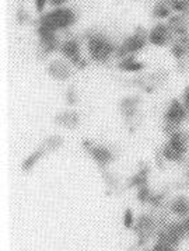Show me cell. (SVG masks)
Wrapping results in <instances>:
<instances>
[{"instance_id":"obj_1","label":"cell","mask_w":189,"mask_h":251,"mask_svg":"<svg viewBox=\"0 0 189 251\" xmlns=\"http://www.w3.org/2000/svg\"><path fill=\"white\" fill-rule=\"evenodd\" d=\"M165 138L167 139L160 148V157L174 164L187 163L189 159V129L184 126Z\"/></svg>"},{"instance_id":"obj_2","label":"cell","mask_w":189,"mask_h":251,"mask_svg":"<svg viewBox=\"0 0 189 251\" xmlns=\"http://www.w3.org/2000/svg\"><path fill=\"white\" fill-rule=\"evenodd\" d=\"M84 38H86L90 59L94 60L95 63L105 65L112 58H115L118 44H115L107 34L97 30H91L86 32Z\"/></svg>"},{"instance_id":"obj_3","label":"cell","mask_w":189,"mask_h":251,"mask_svg":"<svg viewBox=\"0 0 189 251\" xmlns=\"http://www.w3.org/2000/svg\"><path fill=\"white\" fill-rule=\"evenodd\" d=\"M189 122V110L184 105L179 97H174L168 101L161 117V131L165 136L172 135Z\"/></svg>"},{"instance_id":"obj_4","label":"cell","mask_w":189,"mask_h":251,"mask_svg":"<svg viewBox=\"0 0 189 251\" xmlns=\"http://www.w3.org/2000/svg\"><path fill=\"white\" fill-rule=\"evenodd\" d=\"M76 21H77L76 11L63 6V7H53L50 11L41 14L38 24L59 32L73 27Z\"/></svg>"},{"instance_id":"obj_5","label":"cell","mask_w":189,"mask_h":251,"mask_svg":"<svg viewBox=\"0 0 189 251\" xmlns=\"http://www.w3.org/2000/svg\"><path fill=\"white\" fill-rule=\"evenodd\" d=\"M147 34H149V30H146L144 27H136L132 34L125 37L122 42L118 44L117 52H115V59L119 60L129 55L138 56L139 53H142L146 50V47L150 45Z\"/></svg>"},{"instance_id":"obj_6","label":"cell","mask_w":189,"mask_h":251,"mask_svg":"<svg viewBox=\"0 0 189 251\" xmlns=\"http://www.w3.org/2000/svg\"><path fill=\"white\" fill-rule=\"evenodd\" d=\"M59 52L62 56L70 63L77 68V69H84L87 66V60L81 55V42L74 37H69L66 40H62Z\"/></svg>"},{"instance_id":"obj_7","label":"cell","mask_w":189,"mask_h":251,"mask_svg":"<svg viewBox=\"0 0 189 251\" xmlns=\"http://www.w3.org/2000/svg\"><path fill=\"white\" fill-rule=\"evenodd\" d=\"M37 34H38V38H40V50L42 55L48 56V55H52L53 52L60 50L62 40H60L58 31L50 30L45 25L38 24Z\"/></svg>"},{"instance_id":"obj_8","label":"cell","mask_w":189,"mask_h":251,"mask_svg":"<svg viewBox=\"0 0 189 251\" xmlns=\"http://www.w3.org/2000/svg\"><path fill=\"white\" fill-rule=\"evenodd\" d=\"M149 44L156 48H164L169 47L171 42L174 41V35L169 30L167 21H157L154 25H151L149 30Z\"/></svg>"},{"instance_id":"obj_9","label":"cell","mask_w":189,"mask_h":251,"mask_svg":"<svg viewBox=\"0 0 189 251\" xmlns=\"http://www.w3.org/2000/svg\"><path fill=\"white\" fill-rule=\"evenodd\" d=\"M83 148L90 154V157L95 161L101 169H105L107 166H110L112 161L115 160V153L111 151L108 146L104 145H95L93 142L84 141L83 142Z\"/></svg>"},{"instance_id":"obj_10","label":"cell","mask_w":189,"mask_h":251,"mask_svg":"<svg viewBox=\"0 0 189 251\" xmlns=\"http://www.w3.org/2000/svg\"><path fill=\"white\" fill-rule=\"evenodd\" d=\"M143 104V99L139 94H129L122 97L119 101V111L120 115L128 124H132L133 121L138 120L140 114V107Z\"/></svg>"},{"instance_id":"obj_11","label":"cell","mask_w":189,"mask_h":251,"mask_svg":"<svg viewBox=\"0 0 189 251\" xmlns=\"http://www.w3.org/2000/svg\"><path fill=\"white\" fill-rule=\"evenodd\" d=\"M73 68L74 66L70 63L69 60L55 59L50 60L49 63H48L47 72H48V75H49L50 77H53L55 80L66 81L73 76Z\"/></svg>"},{"instance_id":"obj_12","label":"cell","mask_w":189,"mask_h":251,"mask_svg":"<svg viewBox=\"0 0 189 251\" xmlns=\"http://www.w3.org/2000/svg\"><path fill=\"white\" fill-rule=\"evenodd\" d=\"M169 30L174 35V40H188L189 37V17L184 14L174 13L167 20Z\"/></svg>"},{"instance_id":"obj_13","label":"cell","mask_w":189,"mask_h":251,"mask_svg":"<svg viewBox=\"0 0 189 251\" xmlns=\"http://www.w3.org/2000/svg\"><path fill=\"white\" fill-rule=\"evenodd\" d=\"M117 68L123 73L138 75L146 69V63L143 60H140L136 55H129L126 58L117 60Z\"/></svg>"},{"instance_id":"obj_14","label":"cell","mask_w":189,"mask_h":251,"mask_svg":"<svg viewBox=\"0 0 189 251\" xmlns=\"http://www.w3.org/2000/svg\"><path fill=\"white\" fill-rule=\"evenodd\" d=\"M55 124L66 129H76L80 125V114L74 110L58 112L55 117Z\"/></svg>"},{"instance_id":"obj_15","label":"cell","mask_w":189,"mask_h":251,"mask_svg":"<svg viewBox=\"0 0 189 251\" xmlns=\"http://www.w3.org/2000/svg\"><path fill=\"white\" fill-rule=\"evenodd\" d=\"M169 212L179 219L189 216V198L187 195H178L169 202Z\"/></svg>"},{"instance_id":"obj_16","label":"cell","mask_w":189,"mask_h":251,"mask_svg":"<svg viewBox=\"0 0 189 251\" xmlns=\"http://www.w3.org/2000/svg\"><path fill=\"white\" fill-rule=\"evenodd\" d=\"M169 52L172 58L175 59L177 65L179 63H187L189 58L188 47H187V40H174L169 45Z\"/></svg>"},{"instance_id":"obj_17","label":"cell","mask_w":189,"mask_h":251,"mask_svg":"<svg viewBox=\"0 0 189 251\" xmlns=\"http://www.w3.org/2000/svg\"><path fill=\"white\" fill-rule=\"evenodd\" d=\"M174 14L167 0H156L151 9V16L157 21H167Z\"/></svg>"},{"instance_id":"obj_18","label":"cell","mask_w":189,"mask_h":251,"mask_svg":"<svg viewBox=\"0 0 189 251\" xmlns=\"http://www.w3.org/2000/svg\"><path fill=\"white\" fill-rule=\"evenodd\" d=\"M45 154H47L45 149H44L42 146H40L38 149H35V151H32V153H30V154L24 159V161L21 163V170L24 171V173L31 171L35 167V164H37Z\"/></svg>"},{"instance_id":"obj_19","label":"cell","mask_w":189,"mask_h":251,"mask_svg":"<svg viewBox=\"0 0 189 251\" xmlns=\"http://www.w3.org/2000/svg\"><path fill=\"white\" fill-rule=\"evenodd\" d=\"M149 174H150L149 167H142V169H139L135 176H132V178H130L129 181V187H136V188H140V187H143V185H147Z\"/></svg>"},{"instance_id":"obj_20","label":"cell","mask_w":189,"mask_h":251,"mask_svg":"<svg viewBox=\"0 0 189 251\" xmlns=\"http://www.w3.org/2000/svg\"><path fill=\"white\" fill-rule=\"evenodd\" d=\"M47 153H49V151H55L60 149L62 146H63V138L59 136V135H49L45 141L42 142V145H41Z\"/></svg>"},{"instance_id":"obj_21","label":"cell","mask_w":189,"mask_h":251,"mask_svg":"<svg viewBox=\"0 0 189 251\" xmlns=\"http://www.w3.org/2000/svg\"><path fill=\"white\" fill-rule=\"evenodd\" d=\"M167 1L174 13L189 17V0H167Z\"/></svg>"},{"instance_id":"obj_22","label":"cell","mask_w":189,"mask_h":251,"mask_svg":"<svg viewBox=\"0 0 189 251\" xmlns=\"http://www.w3.org/2000/svg\"><path fill=\"white\" fill-rule=\"evenodd\" d=\"M167 79H168V72L164 71V69L153 72L151 75L147 76V81H149L153 87H157L160 84H163L164 81H167Z\"/></svg>"},{"instance_id":"obj_23","label":"cell","mask_w":189,"mask_h":251,"mask_svg":"<svg viewBox=\"0 0 189 251\" xmlns=\"http://www.w3.org/2000/svg\"><path fill=\"white\" fill-rule=\"evenodd\" d=\"M151 195H153V191L150 190L149 185H143V187L138 188V200L142 203H149Z\"/></svg>"},{"instance_id":"obj_24","label":"cell","mask_w":189,"mask_h":251,"mask_svg":"<svg viewBox=\"0 0 189 251\" xmlns=\"http://www.w3.org/2000/svg\"><path fill=\"white\" fill-rule=\"evenodd\" d=\"M123 225L126 229H133L135 226V218H133V212L132 209H126L125 215H123Z\"/></svg>"},{"instance_id":"obj_25","label":"cell","mask_w":189,"mask_h":251,"mask_svg":"<svg viewBox=\"0 0 189 251\" xmlns=\"http://www.w3.org/2000/svg\"><path fill=\"white\" fill-rule=\"evenodd\" d=\"M66 101L69 105H74L77 102V91L74 90L73 87H70L68 93H66Z\"/></svg>"},{"instance_id":"obj_26","label":"cell","mask_w":189,"mask_h":251,"mask_svg":"<svg viewBox=\"0 0 189 251\" xmlns=\"http://www.w3.org/2000/svg\"><path fill=\"white\" fill-rule=\"evenodd\" d=\"M179 99L184 102V105L189 110V84L182 89V93H181V97H179Z\"/></svg>"},{"instance_id":"obj_27","label":"cell","mask_w":189,"mask_h":251,"mask_svg":"<svg viewBox=\"0 0 189 251\" xmlns=\"http://www.w3.org/2000/svg\"><path fill=\"white\" fill-rule=\"evenodd\" d=\"M49 3V0H34V4H35V10L38 13H44L47 4Z\"/></svg>"},{"instance_id":"obj_28","label":"cell","mask_w":189,"mask_h":251,"mask_svg":"<svg viewBox=\"0 0 189 251\" xmlns=\"http://www.w3.org/2000/svg\"><path fill=\"white\" fill-rule=\"evenodd\" d=\"M181 225H182V229H184V234H185V239H189V216L181 219Z\"/></svg>"},{"instance_id":"obj_29","label":"cell","mask_w":189,"mask_h":251,"mask_svg":"<svg viewBox=\"0 0 189 251\" xmlns=\"http://www.w3.org/2000/svg\"><path fill=\"white\" fill-rule=\"evenodd\" d=\"M17 20H19V23H20V24H24L25 21L28 20V14H27V13H24V10H23V9H20V10H19V13H17Z\"/></svg>"},{"instance_id":"obj_30","label":"cell","mask_w":189,"mask_h":251,"mask_svg":"<svg viewBox=\"0 0 189 251\" xmlns=\"http://www.w3.org/2000/svg\"><path fill=\"white\" fill-rule=\"evenodd\" d=\"M69 0H49V4L52 7H63Z\"/></svg>"},{"instance_id":"obj_31","label":"cell","mask_w":189,"mask_h":251,"mask_svg":"<svg viewBox=\"0 0 189 251\" xmlns=\"http://www.w3.org/2000/svg\"><path fill=\"white\" fill-rule=\"evenodd\" d=\"M187 47H188V53H189V37H188V40H187Z\"/></svg>"},{"instance_id":"obj_32","label":"cell","mask_w":189,"mask_h":251,"mask_svg":"<svg viewBox=\"0 0 189 251\" xmlns=\"http://www.w3.org/2000/svg\"><path fill=\"white\" fill-rule=\"evenodd\" d=\"M144 251H154V250H153V249H151V250H144Z\"/></svg>"},{"instance_id":"obj_33","label":"cell","mask_w":189,"mask_h":251,"mask_svg":"<svg viewBox=\"0 0 189 251\" xmlns=\"http://www.w3.org/2000/svg\"><path fill=\"white\" fill-rule=\"evenodd\" d=\"M168 251H175V249H172V250H168Z\"/></svg>"}]
</instances>
